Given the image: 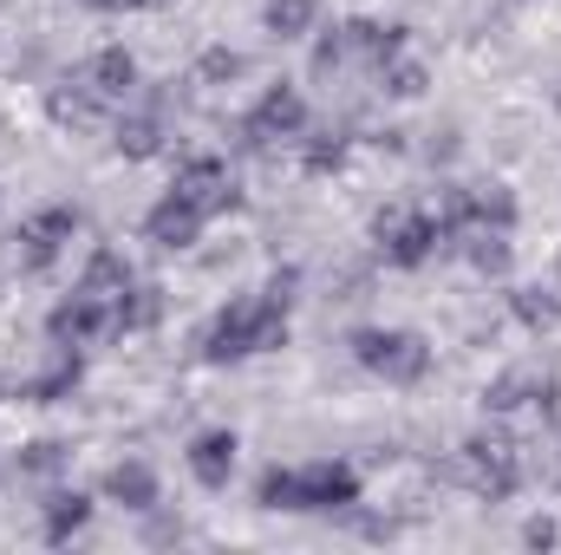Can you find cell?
<instances>
[{
	"mask_svg": "<svg viewBox=\"0 0 561 555\" xmlns=\"http://www.w3.org/2000/svg\"><path fill=\"white\" fill-rule=\"evenodd\" d=\"M359 471L346 457H313V464H268L255 484L262 510H287V517H340L359 510Z\"/></svg>",
	"mask_w": 561,
	"mask_h": 555,
	"instance_id": "cell-1",
	"label": "cell"
},
{
	"mask_svg": "<svg viewBox=\"0 0 561 555\" xmlns=\"http://www.w3.org/2000/svg\"><path fill=\"white\" fill-rule=\"evenodd\" d=\"M287 347V307L275 294H236L209 333H203V360L209 366H236V360H255V353H280Z\"/></svg>",
	"mask_w": 561,
	"mask_h": 555,
	"instance_id": "cell-2",
	"label": "cell"
},
{
	"mask_svg": "<svg viewBox=\"0 0 561 555\" xmlns=\"http://www.w3.org/2000/svg\"><path fill=\"white\" fill-rule=\"evenodd\" d=\"M444 477L463 484V490H477L483 503H510V497L523 490V451H516L503 431H477V438H463V451L444 464Z\"/></svg>",
	"mask_w": 561,
	"mask_h": 555,
	"instance_id": "cell-3",
	"label": "cell"
},
{
	"mask_svg": "<svg viewBox=\"0 0 561 555\" xmlns=\"http://www.w3.org/2000/svg\"><path fill=\"white\" fill-rule=\"evenodd\" d=\"M346 347H353V360H359L373 380H386V386H419L424 373H431V340L412 333V327H359Z\"/></svg>",
	"mask_w": 561,
	"mask_h": 555,
	"instance_id": "cell-4",
	"label": "cell"
},
{
	"mask_svg": "<svg viewBox=\"0 0 561 555\" xmlns=\"http://www.w3.org/2000/svg\"><path fill=\"white\" fill-rule=\"evenodd\" d=\"M313 132V112H307V92L300 86H268L249 118H236V150H275V144H300Z\"/></svg>",
	"mask_w": 561,
	"mask_h": 555,
	"instance_id": "cell-5",
	"label": "cell"
},
{
	"mask_svg": "<svg viewBox=\"0 0 561 555\" xmlns=\"http://www.w3.org/2000/svg\"><path fill=\"white\" fill-rule=\"evenodd\" d=\"M373 242L392 269H424L431 256H444V229L431 209H379L373 216Z\"/></svg>",
	"mask_w": 561,
	"mask_h": 555,
	"instance_id": "cell-6",
	"label": "cell"
},
{
	"mask_svg": "<svg viewBox=\"0 0 561 555\" xmlns=\"http://www.w3.org/2000/svg\"><path fill=\"white\" fill-rule=\"evenodd\" d=\"M72 236H79V209H72V203H46V209H33V216L13 229V269H20V275H46V269L66 256Z\"/></svg>",
	"mask_w": 561,
	"mask_h": 555,
	"instance_id": "cell-7",
	"label": "cell"
},
{
	"mask_svg": "<svg viewBox=\"0 0 561 555\" xmlns=\"http://www.w3.org/2000/svg\"><path fill=\"white\" fill-rule=\"evenodd\" d=\"M170 196H183V203L203 209V216H229V209H242V190H236V177H229V163H222L216 150L183 157L176 177H170Z\"/></svg>",
	"mask_w": 561,
	"mask_h": 555,
	"instance_id": "cell-8",
	"label": "cell"
},
{
	"mask_svg": "<svg viewBox=\"0 0 561 555\" xmlns=\"http://www.w3.org/2000/svg\"><path fill=\"white\" fill-rule=\"evenodd\" d=\"M118 333V320H112V301H99V294H85V287H72L53 314H46V340L53 347H99V340H112Z\"/></svg>",
	"mask_w": 561,
	"mask_h": 555,
	"instance_id": "cell-9",
	"label": "cell"
},
{
	"mask_svg": "<svg viewBox=\"0 0 561 555\" xmlns=\"http://www.w3.org/2000/svg\"><path fill=\"white\" fill-rule=\"evenodd\" d=\"M72 79H79V86H85L105 112H112V105H131V99H138V86H144V79H138V59H131L125 46H99V53H92Z\"/></svg>",
	"mask_w": 561,
	"mask_h": 555,
	"instance_id": "cell-10",
	"label": "cell"
},
{
	"mask_svg": "<svg viewBox=\"0 0 561 555\" xmlns=\"http://www.w3.org/2000/svg\"><path fill=\"white\" fill-rule=\"evenodd\" d=\"M203 209H190L183 196H170L163 190V203H150V216H144V242L150 249H163V256H183V249H196V236H203Z\"/></svg>",
	"mask_w": 561,
	"mask_h": 555,
	"instance_id": "cell-11",
	"label": "cell"
},
{
	"mask_svg": "<svg viewBox=\"0 0 561 555\" xmlns=\"http://www.w3.org/2000/svg\"><path fill=\"white\" fill-rule=\"evenodd\" d=\"M236 451H242V438H236L229 424L196 431V438H190V477H196L203 490H229V477H236Z\"/></svg>",
	"mask_w": 561,
	"mask_h": 555,
	"instance_id": "cell-12",
	"label": "cell"
},
{
	"mask_svg": "<svg viewBox=\"0 0 561 555\" xmlns=\"http://www.w3.org/2000/svg\"><path fill=\"white\" fill-rule=\"evenodd\" d=\"M79 380H85L79 347H53V360L20 386V399H26V406H59V399H72V393H79Z\"/></svg>",
	"mask_w": 561,
	"mask_h": 555,
	"instance_id": "cell-13",
	"label": "cell"
},
{
	"mask_svg": "<svg viewBox=\"0 0 561 555\" xmlns=\"http://www.w3.org/2000/svg\"><path fill=\"white\" fill-rule=\"evenodd\" d=\"M105 497H112L118 510H131V517H150V510L163 503V484H157V471H150L144 457H125V464L105 471Z\"/></svg>",
	"mask_w": 561,
	"mask_h": 555,
	"instance_id": "cell-14",
	"label": "cell"
},
{
	"mask_svg": "<svg viewBox=\"0 0 561 555\" xmlns=\"http://www.w3.org/2000/svg\"><path fill=\"white\" fill-rule=\"evenodd\" d=\"M163 138H170V112H157V105H144V112H118V125H112L118 157H131V163L157 157V150H163Z\"/></svg>",
	"mask_w": 561,
	"mask_h": 555,
	"instance_id": "cell-15",
	"label": "cell"
},
{
	"mask_svg": "<svg viewBox=\"0 0 561 555\" xmlns=\"http://www.w3.org/2000/svg\"><path fill=\"white\" fill-rule=\"evenodd\" d=\"M39 523H46V543L66 550V543L92 523V497H85V490H53V497L39 503Z\"/></svg>",
	"mask_w": 561,
	"mask_h": 555,
	"instance_id": "cell-16",
	"label": "cell"
},
{
	"mask_svg": "<svg viewBox=\"0 0 561 555\" xmlns=\"http://www.w3.org/2000/svg\"><path fill=\"white\" fill-rule=\"evenodd\" d=\"M131 281H138V275H131V262H125L112 242H99V249L85 256V269H79V281H72V287H85V294H99V301H118Z\"/></svg>",
	"mask_w": 561,
	"mask_h": 555,
	"instance_id": "cell-17",
	"label": "cell"
},
{
	"mask_svg": "<svg viewBox=\"0 0 561 555\" xmlns=\"http://www.w3.org/2000/svg\"><path fill=\"white\" fill-rule=\"evenodd\" d=\"M112 320H118V333H150V327L163 320V287H157V281H131V287L112 301Z\"/></svg>",
	"mask_w": 561,
	"mask_h": 555,
	"instance_id": "cell-18",
	"label": "cell"
},
{
	"mask_svg": "<svg viewBox=\"0 0 561 555\" xmlns=\"http://www.w3.org/2000/svg\"><path fill=\"white\" fill-rule=\"evenodd\" d=\"M457 249H463V262H470L483 281H503V275H510V262H516V249H510V229H470Z\"/></svg>",
	"mask_w": 561,
	"mask_h": 555,
	"instance_id": "cell-19",
	"label": "cell"
},
{
	"mask_svg": "<svg viewBox=\"0 0 561 555\" xmlns=\"http://www.w3.org/2000/svg\"><path fill=\"white\" fill-rule=\"evenodd\" d=\"M510 314H516L529 333H556L561 327V294L556 287H510Z\"/></svg>",
	"mask_w": 561,
	"mask_h": 555,
	"instance_id": "cell-20",
	"label": "cell"
},
{
	"mask_svg": "<svg viewBox=\"0 0 561 555\" xmlns=\"http://www.w3.org/2000/svg\"><path fill=\"white\" fill-rule=\"evenodd\" d=\"M536 386H542V373H529V366H510V373H496L490 386H483V412H516V406H529L536 399Z\"/></svg>",
	"mask_w": 561,
	"mask_h": 555,
	"instance_id": "cell-21",
	"label": "cell"
},
{
	"mask_svg": "<svg viewBox=\"0 0 561 555\" xmlns=\"http://www.w3.org/2000/svg\"><path fill=\"white\" fill-rule=\"evenodd\" d=\"M46 105H53V125H72V132H85V125H99V118H105V105H99L79 79L53 86V99H46Z\"/></svg>",
	"mask_w": 561,
	"mask_h": 555,
	"instance_id": "cell-22",
	"label": "cell"
},
{
	"mask_svg": "<svg viewBox=\"0 0 561 555\" xmlns=\"http://www.w3.org/2000/svg\"><path fill=\"white\" fill-rule=\"evenodd\" d=\"M470 229H516V196L503 183H470Z\"/></svg>",
	"mask_w": 561,
	"mask_h": 555,
	"instance_id": "cell-23",
	"label": "cell"
},
{
	"mask_svg": "<svg viewBox=\"0 0 561 555\" xmlns=\"http://www.w3.org/2000/svg\"><path fill=\"white\" fill-rule=\"evenodd\" d=\"M373 79H379V92H386V99H424V86H431V66H424V59H412V53H392V59H386Z\"/></svg>",
	"mask_w": 561,
	"mask_h": 555,
	"instance_id": "cell-24",
	"label": "cell"
},
{
	"mask_svg": "<svg viewBox=\"0 0 561 555\" xmlns=\"http://www.w3.org/2000/svg\"><path fill=\"white\" fill-rule=\"evenodd\" d=\"M262 20H268V33H275L280 46H294V39H307V33H313L320 0H268V7H262Z\"/></svg>",
	"mask_w": 561,
	"mask_h": 555,
	"instance_id": "cell-25",
	"label": "cell"
},
{
	"mask_svg": "<svg viewBox=\"0 0 561 555\" xmlns=\"http://www.w3.org/2000/svg\"><path fill=\"white\" fill-rule=\"evenodd\" d=\"M346 150H353L346 132H307V138H300V170H307V177H333V170L346 163Z\"/></svg>",
	"mask_w": 561,
	"mask_h": 555,
	"instance_id": "cell-26",
	"label": "cell"
},
{
	"mask_svg": "<svg viewBox=\"0 0 561 555\" xmlns=\"http://www.w3.org/2000/svg\"><path fill=\"white\" fill-rule=\"evenodd\" d=\"M66 471V444L59 438H33L13 451V477H59Z\"/></svg>",
	"mask_w": 561,
	"mask_h": 555,
	"instance_id": "cell-27",
	"label": "cell"
},
{
	"mask_svg": "<svg viewBox=\"0 0 561 555\" xmlns=\"http://www.w3.org/2000/svg\"><path fill=\"white\" fill-rule=\"evenodd\" d=\"M249 72V59L236 53V46H209L203 59H196V86H236Z\"/></svg>",
	"mask_w": 561,
	"mask_h": 555,
	"instance_id": "cell-28",
	"label": "cell"
},
{
	"mask_svg": "<svg viewBox=\"0 0 561 555\" xmlns=\"http://www.w3.org/2000/svg\"><path fill=\"white\" fill-rule=\"evenodd\" d=\"M523 543H529V550H542V555H549V550L561 543V523H556V517H529V523H523Z\"/></svg>",
	"mask_w": 561,
	"mask_h": 555,
	"instance_id": "cell-29",
	"label": "cell"
},
{
	"mask_svg": "<svg viewBox=\"0 0 561 555\" xmlns=\"http://www.w3.org/2000/svg\"><path fill=\"white\" fill-rule=\"evenodd\" d=\"M424 157H431V163H450V157H457V132H431Z\"/></svg>",
	"mask_w": 561,
	"mask_h": 555,
	"instance_id": "cell-30",
	"label": "cell"
},
{
	"mask_svg": "<svg viewBox=\"0 0 561 555\" xmlns=\"http://www.w3.org/2000/svg\"><path fill=\"white\" fill-rule=\"evenodd\" d=\"M85 7H99V13H131V7H150V0H85Z\"/></svg>",
	"mask_w": 561,
	"mask_h": 555,
	"instance_id": "cell-31",
	"label": "cell"
},
{
	"mask_svg": "<svg viewBox=\"0 0 561 555\" xmlns=\"http://www.w3.org/2000/svg\"><path fill=\"white\" fill-rule=\"evenodd\" d=\"M556 112H561V92H556Z\"/></svg>",
	"mask_w": 561,
	"mask_h": 555,
	"instance_id": "cell-32",
	"label": "cell"
},
{
	"mask_svg": "<svg viewBox=\"0 0 561 555\" xmlns=\"http://www.w3.org/2000/svg\"><path fill=\"white\" fill-rule=\"evenodd\" d=\"M556 490H561V477H556Z\"/></svg>",
	"mask_w": 561,
	"mask_h": 555,
	"instance_id": "cell-33",
	"label": "cell"
}]
</instances>
